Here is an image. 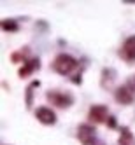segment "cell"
Returning <instances> with one entry per match:
<instances>
[{
  "instance_id": "6da1fadb",
  "label": "cell",
  "mask_w": 135,
  "mask_h": 145,
  "mask_svg": "<svg viewBox=\"0 0 135 145\" xmlns=\"http://www.w3.org/2000/svg\"><path fill=\"white\" fill-rule=\"evenodd\" d=\"M51 68L60 75H70V74H74L76 70H79V59H76L74 56H70L67 53H61L53 59Z\"/></svg>"
},
{
  "instance_id": "7a4b0ae2",
  "label": "cell",
  "mask_w": 135,
  "mask_h": 145,
  "mask_svg": "<svg viewBox=\"0 0 135 145\" xmlns=\"http://www.w3.org/2000/svg\"><path fill=\"white\" fill-rule=\"evenodd\" d=\"M46 98L51 105H55L56 108H68L74 103V96L68 91H61V89H49L46 93Z\"/></svg>"
},
{
  "instance_id": "3957f363",
  "label": "cell",
  "mask_w": 135,
  "mask_h": 145,
  "mask_svg": "<svg viewBox=\"0 0 135 145\" xmlns=\"http://www.w3.org/2000/svg\"><path fill=\"white\" fill-rule=\"evenodd\" d=\"M76 135H77V140H79L82 145H95V143H97L95 128L90 126V124H79Z\"/></svg>"
},
{
  "instance_id": "277c9868",
  "label": "cell",
  "mask_w": 135,
  "mask_h": 145,
  "mask_svg": "<svg viewBox=\"0 0 135 145\" xmlns=\"http://www.w3.org/2000/svg\"><path fill=\"white\" fill-rule=\"evenodd\" d=\"M109 119V108L107 105H93L88 110V121L93 124H102V122H107Z\"/></svg>"
},
{
  "instance_id": "5b68a950",
  "label": "cell",
  "mask_w": 135,
  "mask_h": 145,
  "mask_svg": "<svg viewBox=\"0 0 135 145\" xmlns=\"http://www.w3.org/2000/svg\"><path fill=\"white\" fill-rule=\"evenodd\" d=\"M35 117L39 122H42L46 124V126H53V124H56L58 117H56V114L53 108H49L47 105H40L35 108Z\"/></svg>"
},
{
  "instance_id": "8992f818",
  "label": "cell",
  "mask_w": 135,
  "mask_h": 145,
  "mask_svg": "<svg viewBox=\"0 0 135 145\" xmlns=\"http://www.w3.org/2000/svg\"><path fill=\"white\" fill-rule=\"evenodd\" d=\"M119 56L126 63H133L135 61V35L126 37V40L123 42V46L119 49Z\"/></svg>"
},
{
  "instance_id": "52a82bcc",
  "label": "cell",
  "mask_w": 135,
  "mask_h": 145,
  "mask_svg": "<svg viewBox=\"0 0 135 145\" xmlns=\"http://www.w3.org/2000/svg\"><path fill=\"white\" fill-rule=\"evenodd\" d=\"M114 96H116V101H118V103H121V105H132V103L135 101V95H133V91H132L126 84L119 86L116 91H114Z\"/></svg>"
},
{
  "instance_id": "ba28073f",
  "label": "cell",
  "mask_w": 135,
  "mask_h": 145,
  "mask_svg": "<svg viewBox=\"0 0 135 145\" xmlns=\"http://www.w3.org/2000/svg\"><path fill=\"white\" fill-rule=\"evenodd\" d=\"M40 68V59L37 58V56H32L28 61H25V63L19 67V70H18V75L21 77V79H26L28 75H32L34 72H37Z\"/></svg>"
},
{
  "instance_id": "9c48e42d",
  "label": "cell",
  "mask_w": 135,
  "mask_h": 145,
  "mask_svg": "<svg viewBox=\"0 0 135 145\" xmlns=\"http://www.w3.org/2000/svg\"><path fill=\"white\" fill-rule=\"evenodd\" d=\"M114 80H116V72L112 68H103L102 70V77H100V84L103 89H111L114 86Z\"/></svg>"
},
{
  "instance_id": "30bf717a",
  "label": "cell",
  "mask_w": 135,
  "mask_h": 145,
  "mask_svg": "<svg viewBox=\"0 0 135 145\" xmlns=\"http://www.w3.org/2000/svg\"><path fill=\"white\" fill-rule=\"evenodd\" d=\"M30 58H32V53H30L28 47H21L19 51H14V53L11 54L13 63H25V61H28Z\"/></svg>"
},
{
  "instance_id": "8fae6325",
  "label": "cell",
  "mask_w": 135,
  "mask_h": 145,
  "mask_svg": "<svg viewBox=\"0 0 135 145\" xmlns=\"http://www.w3.org/2000/svg\"><path fill=\"white\" fill-rule=\"evenodd\" d=\"M119 145H135V137L126 126L119 128Z\"/></svg>"
},
{
  "instance_id": "7c38bea8",
  "label": "cell",
  "mask_w": 135,
  "mask_h": 145,
  "mask_svg": "<svg viewBox=\"0 0 135 145\" xmlns=\"http://www.w3.org/2000/svg\"><path fill=\"white\" fill-rule=\"evenodd\" d=\"M18 28H19V25H18L16 19H13V18L2 19V30H4V32H16Z\"/></svg>"
},
{
  "instance_id": "4fadbf2b",
  "label": "cell",
  "mask_w": 135,
  "mask_h": 145,
  "mask_svg": "<svg viewBox=\"0 0 135 145\" xmlns=\"http://www.w3.org/2000/svg\"><path fill=\"white\" fill-rule=\"evenodd\" d=\"M39 84H40L39 80H34V82H30L28 88H26V96H25V100H26V107L28 108H32V95H34V91H35V88Z\"/></svg>"
},
{
  "instance_id": "5bb4252c",
  "label": "cell",
  "mask_w": 135,
  "mask_h": 145,
  "mask_svg": "<svg viewBox=\"0 0 135 145\" xmlns=\"http://www.w3.org/2000/svg\"><path fill=\"white\" fill-rule=\"evenodd\" d=\"M105 124H107L111 129H116V128H118V122H116V117H114V116H109V119H107Z\"/></svg>"
},
{
  "instance_id": "9a60e30c",
  "label": "cell",
  "mask_w": 135,
  "mask_h": 145,
  "mask_svg": "<svg viewBox=\"0 0 135 145\" xmlns=\"http://www.w3.org/2000/svg\"><path fill=\"white\" fill-rule=\"evenodd\" d=\"M126 86L133 91V95H135V75H133V77H130V79L126 80Z\"/></svg>"
},
{
  "instance_id": "2e32d148",
  "label": "cell",
  "mask_w": 135,
  "mask_h": 145,
  "mask_svg": "<svg viewBox=\"0 0 135 145\" xmlns=\"http://www.w3.org/2000/svg\"><path fill=\"white\" fill-rule=\"evenodd\" d=\"M95 145H103V143H102V142H98V140H97V143H95Z\"/></svg>"
}]
</instances>
